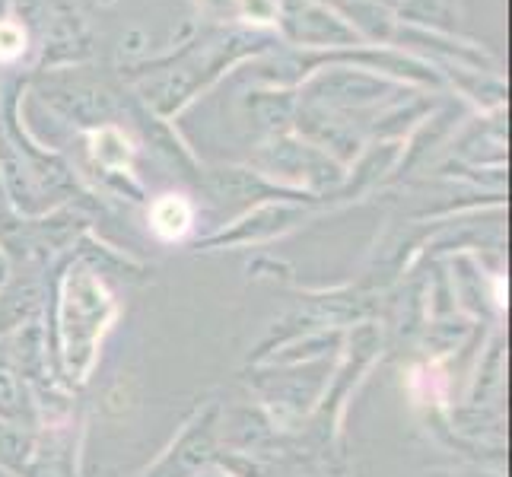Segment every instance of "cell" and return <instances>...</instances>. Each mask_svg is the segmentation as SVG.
<instances>
[{
  "label": "cell",
  "mask_w": 512,
  "mask_h": 477,
  "mask_svg": "<svg viewBox=\"0 0 512 477\" xmlns=\"http://www.w3.org/2000/svg\"><path fill=\"white\" fill-rule=\"evenodd\" d=\"M188 226H191V207L182 198H175V194H166L163 201H156V207H153V229L163 239H179V236H185Z\"/></svg>",
  "instance_id": "cell-1"
},
{
  "label": "cell",
  "mask_w": 512,
  "mask_h": 477,
  "mask_svg": "<svg viewBox=\"0 0 512 477\" xmlns=\"http://www.w3.org/2000/svg\"><path fill=\"white\" fill-rule=\"evenodd\" d=\"M29 455V439L10 427H0V465L20 471Z\"/></svg>",
  "instance_id": "cell-2"
},
{
  "label": "cell",
  "mask_w": 512,
  "mask_h": 477,
  "mask_svg": "<svg viewBox=\"0 0 512 477\" xmlns=\"http://www.w3.org/2000/svg\"><path fill=\"white\" fill-rule=\"evenodd\" d=\"M23 45H26V35H23L20 26L0 23V58H4V61L16 58V55L23 51Z\"/></svg>",
  "instance_id": "cell-3"
},
{
  "label": "cell",
  "mask_w": 512,
  "mask_h": 477,
  "mask_svg": "<svg viewBox=\"0 0 512 477\" xmlns=\"http://www.w3.org/2000/svg\"><path fill=\"white\" fill-rule=\"evenodd\" d=\"M245 10H249L255 20L268 23L271 16L277 13V4H274V0H245Z\"/></svg>",
  "instance_id": "cell-4"
}]
</instances>
